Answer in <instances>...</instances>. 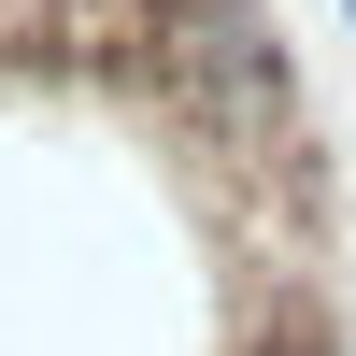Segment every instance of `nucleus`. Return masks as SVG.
I'll return each instance as SVG.
<instances>
[{
  "mask_svg": "<svg viewBox=\"0 0 356 356\" xmlns=\"http://www.w3.org/2000/svg\"><path fill=\"white\" fill-rule=\"evenodd\" d=\"M342 29H356V0H342Z\"/></svg>",
  "mask_w": 356,
  "mask_h": 356,
  "instance_id": "1",
  "label": "nucleus"
}]
</instances>
